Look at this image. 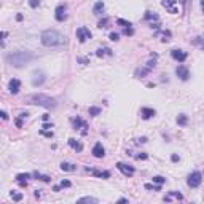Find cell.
<instances>
[{
    "label": "cell",
    "mask_w": 204,
    "mask_h": 204,
    "mask_svg": "<svg viewBox=\"0 0 204 204\" xmlns=\"http://www.w3.org/2000/svg\"><path fill=\"white\" fill-rule=\"evenodd\" d=\"M40 39H42V43L45 46H48V48H59V46L66 45V37H64L61 32L53 31V29L43 31Z\"/></svg>",
    "instance_id": "1"
},
{
    "label": "cell",
    "mask_w": 204,
    "mask_h": 204,
    "mask_svg": "<svg viewBox=\"0 0 204 204\" xmlns=\"http://www.w3.org/2000/svg\"><path fill=\"white\" fill-rule=\"evenodd\" d=\"M35 56L31 53V51H16V53H11L6 56V62L13 67H22L26 64H29Z\"/></svg>",
    "instance_id": "2"
},
{
    "label": "cell",
    "mask_w": 204,
    "mask_h": 204,
    "mask_svg": "<svg viewBox=\"0 0 204 204\" xmlns=\"http://www.w3.org/2000/svg\"><path fill=\"white\" fill-rule=\"evenodd\" d=\"M31 100L34 102V104L42 105L45 108H54L56 107V100H54L53 97H50V96H46V94H34L31 97Z\"/></svg>",
    "instance_id": "3"
},
{
    "label": "cell",
    "mask_w": 204,
    "mask_h": 204,
    "mask_svg": "<svg viewBox=\"0 0 204 204\" xmlns=\"http://www.w3.org/2000/svg\"><path fill=\"white\" fill-rule=\"evenodd\" d=\"M201 182H202V175H201V172H193L190 177H188V187H191V188H196V187H199L201 185Z\"/></svg>",
    "instance_id": "4"
},
{
    "label": "cell",
    "mask_w": 204,
    "mask_h": 204,
    "mask_svg": "<svg viewBox=\"0 0 204 204\" xmlns=\"http://www.w3.org/2000/svg\"><path fill=\"white\" fill-rule=\"evenodd\" d=\"M77 39H78L81 43H85L88 39H91L89 29H86V27H80V29H77Z\"/></svg>",
    "instance_id": "5"
},
{
    "label": "cell",
    "mask_w": 204,
    "mask_h": 204,
    "mask_svg": "<svg viewBox=\"0 0 204 204\" xmlns=\"http://www.w3.org/2000/svg\"><path fill=\"white\" fill-rule=\"evenodd\" d=\"M8 89H10L11 94H18V92H19V89H21V81L16 80V78L10 80V83H8Z\"/></svg>",
    "instance_id": "6"
},
{
    "label": "cell",
    "mask_w": 204,
    "mask_h": 204,
    "mask_svg": "<svg viewBox=\"0 0 204 204\" xmlns=\"http://www.w3.org/2000/svg\"><path fill=\"white\" fill-rule=\"evenodd\" d=\"M43 81H45V73L43 72H35L34 78H32V85L34 86H40V85H43Z\"/></svg>",
    "instance_id": "7"
},
{
    "label": "cell",
    "mask_w": 204,
    "mask_h": 204,
    "mask_svg": "<svg viewBox=\"0 0 204 204\" xmlns=\"http://www.w3.org/2000/svg\"><path fill=\"white\" fill-rule=\"evenodd\" d=\"M171 54H172V58L175 61H179V62H183L185 59H187V53L182 51V50H172Z\"/></svg>",
    "instance_id": "8"
},
{
    "label": "cell",
    "mask_w": 204,
    "mask_h": 204,
    "mask_svg": "<svg viewBox=\"0 0 204 204\" xmlns=\"http://www.w3.org/2000/svg\"><path fill=\"white\" fill-rule=\"evenodd\" d=\"M116 168L120 169V171H121L124 175H133L134 174V169L131 168V166H128V164H123V163H118L116 164Z\"/></svg>",
    "instance_id": "9"
},
{
    "label": "cell",
    "mask_w": 204,
    "mask_h": 204,
    "mask_svg": "<svg viewBox=\"0 0 204 204\" xmlns=\"http://www.w3.org/2000/svg\"><path fill=\"white\" fill-rule=\"evenodd\" d=\"M92 155L96 156V158H102V156L105 155V150L104 147H102V144H96L94 148H92Z\"/></svg>",
    "instance_id": "10"
},
{
    "label": "cell",
    "mask_w": 204,
    "mask_h": 204,
    "mask_svg": "<svg viewBox=\"0 0 204 204\" xmlns=\"http://www.w3.org/2000/svg\"><path fill=\"white\" fill-rule=\"evenodd\" d=\"M177 75H179V78H180V80H188L190 72H188V69H187V67L179 66V67H177Z\"/></svg>",
    "instance_id": "11"
},
{
    "label": "cell",
    "mask_w": 204,
    "mask_h": 204,
    "mask_svg": "<svg viewBox=\"0 0 204 204\" xmlns=\"http://www.w3.org/2000/svg\"><path fill=\"white\" fill-rule=\"evenodd\" d=\"M141 115H142L144 120H150L152 116H155V110L153 108H148V107H144L141 110Z\"/></svg>",
    "instance_id": "12"
},
{
    "label": "cell",
    "mask_w": 204,
    "mask_h": 204,
    "mask_svg": "<svg viewBox=\"0 0 204 204\" xmlns=\"http://www.w3.org/2000/svg\"><path fill=\"white\" fill-rule=\"evenodd\" d=\"M56 19L58 21H64V19H66V6H64V5H59L56 8Z\"/></svg>",
    "instance_id": "13"
},
{
    "label": "cell",
    "mask_w": 204,
    "mask_h": 204,
    "mask_svg": "<svg viewBox=\"0 0 204 204\" xmlns=\"http://www.w3.org/2000/svg\"><path fill=\"white\" fill-rule=\"evenodd\" d=\"M69 145L73 148V150H77V152H81L83 150V145L80 142H77L75 139H69Z\"/></svg>",
    "instance_id": "14"
},
{
    "label": "cell",
    "mask_w": 204,
    "mask_h": 204,
    "mask_svg": "<svg viewBox=\"0 0 204 204\" xmlns=\"http://www.w3.org/2000/svg\"><path fill=\"white\" fill-rule=\"evenodd\" d=\"M61 169L62 171H67V172H72V171L77 169V166L75 164H70V163H61Z\"/></svg>",
    "instance_id": "15"
},
{
    "label": "cell",
    "mask_w": 204,
    "mask_h": 204,
    "mask_svg": "<svg viewBox=\"0 0 204 204\" xmlns=\"http://www.w3.org/2000/svg\"><path fill=\"white\" fill-rule=\"evenodd\" d=\"M29 177H31L29 174H18V175H16V180L19 182L21 185H26V183H27V179H29Z\"/></svg>",
    "instance_id": "16"
},
{
    "label": "cell",
    "mask_w": 204,
    "mask_h": 204,
    "mask_svg": "<svg viewBox=\"0 0 204 204\" xmlns=\"http://www.w3.org/2000/svg\"><path fill=\"white\" fill-rule=\"evenodd\" d=\"M72 121H73V126H75V129H77V128H86V123L83 121L81 118H78V116H77V118H73Z\"/></svg>",
    "instance_id": "17"
},
{
    "label": "cell",
    "mask_w": 204,
    "mask_h": 204,
    "mask_svg": "<svg viewBox=\"0 0 204 204\" xmlns=\"http://www.w3.org/2000/svg\"><path fill=\"white\" fill-rule=\"evenodd\" d=\"M183 196L180 193H177V191H174V193H169L168 196H166V201H171V199H182Z\"/></svg>",
    "instance_id": "18"
},
{
    "label": "cell",
    "mask_w": 204,
    "mask_h": 204,
    "mask_svg": "<svg viewBox=\"0 0 204 204\" xmlns=\"http://www.w3.org/2000/svg\"><path fill=\"white\" fill-rule=\"evenodd\" d=\"M94 175H96V177H102V179H108L110 177V174L107 172V171H94Z\"/></svg>",
    "instance_id": "19"
},
{
    "label": "cell",
    "mask_w": 204,
    "mask_h": 204,
    "mask_svg": "<svg viewBox=\"0 0 204 204\" xmlns=\"http://www.w3.org/2000/svg\"><path fill=\"white\" fill-rule=\"evenodd\" d=\"M96 54H97L99 58H102V56H105V54H108V56H110V54H112V51L107 50V48H104V50L100 48V50H97V53H96Z\"/></svg>",
    "instance_id": "20"
},
{
    "label": "cell",
    "mask_w": 204,
    "mask_h": 204,
    "mask_svg": "<svg viewBox=\"0 0 204 204\" xmlns=\"http://www.w3.org/2000/svg\"><path fill=\"white\" fill-rule=\"evenodd\" d=\"M78 202H94V204H96V202H99V201H97L96 198L86 196V198H80V199H78Z\"/></svg>",
    "instance_id": "21"
},
{
    "label": "cell",
    "mask_w": 204,
    "mask_h": 204,
    "mask_svg": "<svg viewBox=\"0 0 204 204\" xmlns=\"http://www.w3.org/2000/svg\"><path fill=\"white\" fill-rule=\"evenodd\" d=\"M102 10H104V3H102V2H97V3L94 5V10H92V11L97 14V13H100Z\"/></svg>",
    "instance_id": "22"
},
{
    "label": "cell",
    "mask_w": 204,
    "mask_h": 204,
    "mask_svg": "<svg viewBox=\"0 0 204 204\" xmlns=\"http://www.w3.org/2000/svg\"><path fill=\"white\" fill-rule=\"evenodd\" d=\"M34 175H35V177L39 179V180H43V182H50V180H51L48 175H42V174H39V172H35Z\"/></svg>",
    "instance_id": "23"
},
{
    "label": "cell",
    "mask_w": 204,
    "mask_h": 204,
    "mask_svg": "<svg viewBox=\"0 0 204 204\" xmlns=\"http://www.w3.org/2000/svg\"><path fill=\"white\" fill-rule=\"evenodd\" d=\"M164 177H161V175H156V177H153V183H156V185H163L164 183Z\"/></svg>",
    "instance_id": "24"
},
{
    "label": "cell",
    "mask_w": 204,
    "mask_h": 204,
    "mask_svg": "<svg viewBox=\"0 0 204 204\" xmlns=\"http://www.w3.org/2000/svg\"><path fill=\"white\" fill-rule=\"evenodd\" d=\"M99 113H100V108H99V107H91V108H89V115L96 116V115H99Z\"/></svg>",
    "instance_id": "25"
},
{
    "label": "cell",
    "mask_w": 204,
    "mask_h": 204,
    "mask_svg": "<svg viewBox=\"0 0 204 204\" xmlns=\"http://www.w3.org/2000/svg\"><path fill=\"white\" fill-rule=\"evenodd\" d=\"M177 123H179V124H182V126H185V124H187V116H185V115H179Z\"/></svg>",
    "instance_id": "26"
},
{
    "label": "cell",
    "mask_w": 204,
    "mask_h": 204,
    "mask_svg": "<svg viewBox=\"0 0 204 204\" xmlns=\"http://www.w3.org/2000/svg\"><path fill=\"white\" fill-rule=\"evenodd\" d=\"M11 198H13L14 201H21V199H22V194H21V193H14V191H11Z\"/></svg>",
    "instance_id": "27"
},
{
    "label": "cell",
    "mask_w": 204,
    "mask_h": 204,
    "mask_svg": "<svg viewBox=\"0 0 204 204\" xmlns=\"http://www.w3.org/2000/svg\"><path fill=\"white\" fill-rule=\"evenodd\" d=\"M124 34H126V35H133V34H134V31H133V27H131V26H128V27H124Z\"/></svg>",
    "instance_id": "28"
},
{
    "label": "cell",
    "mask_w": 204,
    "mask_h": 204,
    "mask_svg": "<svg viewBox=\"0 0 204 204\" xmlns=\"http://www.w3.org/2000/svg\"><path fill=\"white\" fill-rule=\"evenodd\" d=\"M39 3H40V0H29V5L32 8H37V6H39Z\"/></svg>",
    "instance_id": "29"
},
{
    "label": "cell",
    "mask_w": 204,
    "mask_h": 204,
    "mask_svg": "<svg viewBox=\"0 0 204 204\" xmlns=\"http://www.w3.org/2000/svg\"><path fill=\"white\" fill-rule=\"evenodd\" d=\"M120 26H123V27H128V26H131V22H128V21H124V19H118L116 21Z\"/></svg>",
    "instance_id": "30"
},
{
    "label": "cell",
    "mask_w": 204,
    "mask_h": 204,
    "mask_svg": "<svg viewBox=\"0 0 204 204\" xmlns=\"http://www.w3.org/2000/svg\"><path fill=\"white\" fill-rule=\"evenodd\" d=\"M145 18H147V19H158V16H156V14H152V13H147Z\"/></svg>",
    "instance_id": "31"
},
{
    "label": "cell",
    "mask_w": 204,
    "mask_h": 204,
    "mask_svg": "<svg viewBox=\"0 0 204 204\" xmlns=\"http://www.w3.org/2000/svg\"><path fill=\"white\" fill-rule=\"evenodd\" d=\"M110 40H113V42H116V40H118V34H115V32H112V34H110Z\"/></svg>",
    "instance_id": "32"
},
{
    "label": "cell",
    "mask_w": 204,
    "mask_h": 204,
    "mask_svg": "<svg viewBox=\"0 0 204 204\" xmlns=\"http://www.w3.org/2000/svg\"><path fill=\"white\" fill-rule=\"evenodd\" d=\"M42 134H43V136H46V137H53V133H50V131H45V129H42Z\"/></svg>",
    "instance_id": "33"
},
{
    "label": "cell",
    "mask_w": 204,
    "mask_h": 204,
    "mask_svg": "<svg viewBox=\"0 0 204 204\" xmlns=\"http://www.w3.org/2000/svg\"><path fill=\"white\" fill-rule=\"evenodd\" d=\"M61 187H62V188H64V187H70V182H69V180H62V182H61Z\"/></svg>",
    "instance_id": "34"
},
{
    "label": "cell",
    "mask_w": 204,
    "mask_h": 204,
    "mask_svg": "<svg viewBox=\"0 0 204 204\" xmlns=\"http://www.w3.org/2000/svg\"><path fill=\"white\" fill-rule=\"evenodd\" d=\"M105 24H107V19H102V21H99V27H105Z\"/></svg>",
    "instance_id": "35"
},
{
    "label": "cell",
    "mask_w": 204,
    "mask_h": 204,
    "mask_svg": "<svg viewBox=\"0 0 204 204\" xmlns=\"http://www.w3.org/2000/svg\"><path fill=\"white\" fill-rule=\"evenodd\" d=\"M0 118H3V120H8V115L5 112H0Z\"/></svg>",
    "instance_id": "36"
},
{
    "label": "cell",
    "mask_w": 204,
    "mask_h": 204,
    "mask_svg": "<svg viewBox=\"0 0 204 204\" xmlns=\"http://www.w3.org/2000/svg\"><path fill=\"white\" fill-rule=\"evenodd\" d=\"M42 128H43V129H51L53 126H51V124H48V123H45V124H43Z\"/></svg>",
    "instance_id": "37"
},
{
    "label": "cell",
    "mask_w": 204,
    "mask_h": 204,
    "mask_svg": "<svg viewBox=\"0 0 204 204\" xmlns=\"http://www.w3.org/2000/svg\"><path fill=\"white\" fill-rule=\"evenodd\" d=\"M6 35V32H0V42H2L3 40V37Z\"/></svg>",
    "instance_id": "38"
},
{
    "label": "cell",
    "mask_w": 204,
    "mask_h": 204,
    "mask_svg": "<svg viewBox=\"0 0 204 204\" xmlns=\"http://www.w3.org/2000/svg\"><path fill=\"white\" fill-rule=\"evenodd\" d=\"M137 158H142V160H145V158H147V155H145V153H142V155H139Z\"/></svg>",
    "instance_id": "39"
},
{
    "label": "cell",
    "mask_w": 204,
    "mask_h": 204,
    "mask_svg": "<svg viewBox=\"0 0 204 204\" xmlns=\"http://www.w3.org/2000/svg\"><path fill=\"white\" fill-rule=\"evenodd\" d=\"M172 161H179V156L177 155H172Z\"/></svg>",
    "instance_id": "40"
}]
</instances>
